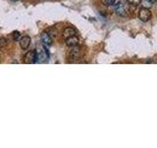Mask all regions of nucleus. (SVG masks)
I'll return each mask as SVG.
<instances>
[{
    "label": "nucleus",
    "instance_id": "20e7f679",
    "mask_svg": "<svg viewBox=\"0 0 157 148\" xmlns=\"http://www.w3.org/2000/svg\"><path fill=\"white\" fill-rule=\"evenodd\" d=\"M151 18V12L148 8H141L139 11V19L142 22H147Z\"/></svg>",
    "mask_w": 157,
    "mask_h": 148
},
{
    "label": "nucleus",
    "instance_id": "f257e3e1",
    "mask_svg": "<svg viewBox=\"0 0 157 148\" xmlns=\"http://www.w3.org/2000/svg\"><path fill=\"white\" fill-rule=\"evenodd\" d=\"M82 56V49L81 47H72L70 51H69V57H70L72 60H77V59L81 58Z\"/></svg>",
    "mask_w": 157,
    "mask_h": 148
},
{
    "label": "nucleus",
    "instance_id": "6e6552de",
    "mask_svg": "<svg viewBox=\"0 0 157 148\" xmlns=\"http://www.w3.org/2000/svg\"><path fill=\"white\" fill-rule=\"evenodd\" d=\"M76 30L72 28V27H68L66 28L65 30L63 31V37L64 38H70V37H73V36H76Z\"/></svg>",
    "mask_w": 157,
    "mask_h": 148
},
{
    "label": "nucleus",
    "instance_id": "f8f14e48",
    "mask_svg": "<svg viewBox=\"0 0 157 148\" xmlns=\"http://www.w3.org/2000/svg\"><path fill=\"white\" fill-rule=\"evenodd\" d=\"M5 43H6V41H5V39H0V47L5 46Z\"/></svg>",
    "mask_w": 157,
    "mask_h": 148
},
{
    "label": "nucleus",
    "instance_id": "1a4fd4ad",
    "mask_svg": "<svg viewBox=\"0 0 157 148\" xmlns=\"http://www.w3.org/2000/svg\"><path fill=\"white\" fill-rule=\"evenodd\" d=\"M12 38L15 42H17L20 39V38H21V34H20V32H18V31H15L12 33Z\"/></svg>",
    "mask_w": 157,
    "mask_h": 148
},
{
    "label": "nucleus",
    "instance_id": "9b49d317",
    "mask_svg": "<svg viewBox=\"0 0 157 148\" xmlns=\"http://www.w3.org/2000/svg\"><path fill=\"white\" fill-rule=\"evenodd\" d=\"M116 0H103V4L105 6H111V5H114Z\"/></svg>",
    "mask_w": 157,
    "mask_h": 148
},
{
    "label": "nucleus",
    "instance_id": "0eeeda50",
    "mask_svg": "<svg viewBox=\"0 0 157 148\" xmlns=\"http://www.w3.org/2000/svg\"><path fill=\"white\" fill-rule=\"evenodd\" d=\"M66 44L68 47H76L78 44V39L76 37V36H73V37H70V38H67L66 39Z\"/></svg>",
    "mask_w": 157,
    "mask_h": 148
},
{
    "label": "nucleus",
    "instance_id": "f03ea898",
    "mask_svg": "<svg viewBox=\"0 0 157 148\" xmlns=\"http://www.w3.org/2000/svg\"><path fill=\"white\" fill-rule=\"evenodd\" d=\"M114 10L119 16H126V6L123 0H116L114 3Z\"/></svg>",
    "mask_w": 157,
    "mask_h": 148
},
{
    "label": "nucleus",
    "instance_id": "7ed1b4c3",
    "mask_svg": "<svg viewBox=\"0 0 157 148\" xmlns=\"http://www.w3.org/2000/svg\"><path fill=\"white\" fill-rule=\"evenodd\" d=\"M37 61L36 57V51H29L24 56V62L27 64L36 63Z\"/></svg>",
    "mask_w": 157,
    "mask_h": 148
},
{
    "label": "nucleus",
    "instance_id": "4468645a",
    "mask_svg": "<svg viewBox=\"0 0 157 148\" xmlns=\"http://www.w3.org/2000/svg\"><path fill=\"white\" fill-rule=\"evenodd\" d=\"M11 1H13V2H16V1H18V0H11Z\"/></svg>",
    "mask_w": 157,
    "mask_h": 148
},
{
    "label": "nucleus",
    "instance_id": "39448f33",
    "mask_svg": "<svg viewBox=\"0 0 157 148\" xmlns=\"http://www.w3.org/2000/svg\"><path fill=\"white\" fill-rule=\"evenodd\" d=\"M31 42H32L31 38L29 36H25L20 39V46H21L23 49H27L29 47V44H31Z\"/></svg>",
    "mask_w": 157,
    "mask_h": 148
},
{
    "label": "nucleus",
    "instance_id": "9d476101",
    "mask_svg": "<svg viewBox=\"0 0 157 148\" xmlns=\"http://www.w3.org/2000/svg\"><path fill=\"white\" fill-rule=\"evenodd\" d=\"M131 5H134V6H137L141 3V0H127Z\"/></svg>",
    "mask_w": 157,
    "mask_h": 148
},
{
    "label": "nucleus",
    "instance_id": "ddd939ff",
    "mask_svg": "<svg viewBox=\"0 0 157 148\" xmlns=\"http://www.w3.org/2000/svg\"><path fill=\"white\" fill-rule=\"evenodd\" d=\"M149 1H150V2H151L152 4H154V3H155V2L157 1V0H149Z\"/></svg>",
    "mask_w": 157,
    "mask_h": 148
},
{
    "label": "nucleus",
    "instance_id": "423d86ee",
    "mask_svg": "<svg viewBox=\"0 0 157 148\" xmlns=\"http://www.w3.org/2000/svg\"><path fill=\"white\" fill-rule=\"evenodd\" d=\"M40 39H41L42 43L45 44V46H50V44L52 43V38L45 32H43L40 35Z\"/></svg>",
    "mask_w": 157,
    "mask_h": 148
}]
</instances>
